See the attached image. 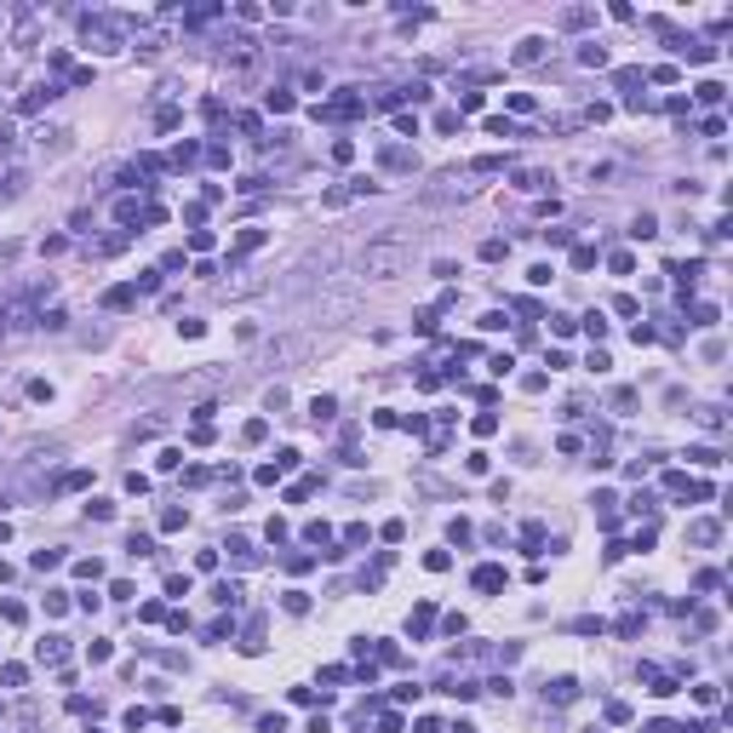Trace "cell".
Returning a JSON list of instances; mask_svg holds the SVG:
<instances>
[{"mask_svg":"<svg viewBox=\"0 0 733 733\" xmlns=\"http://www.w3.org/2000/svg\"><path fill=\"white\" fill-rule=\"evenodd\" d=\"M407 270V246L401 241H372L367 252H361V275H372V281H390V275H401Z\"/></svg>","mask_w":733,"mask_h":733,"instance_id":"obj_1","label":"cell"},{"mask_svg":"<svg viewBox=\"0 0 733 733\" xmlns=\"http://www.w3.org/2000/svg\"><path fill=\"white\" fill-rule=\"evenodd\" d=\"M80 29H86V40H92L98 52H115V46H126V29H132V18H109V12H86L80 18Z\"/></svg>","mask_w":733,"mask_h":733,"instance_id":"obj_2","label":"cell"},{"mask_svg":"<svg viewBox=\"0 0 733 733\" xmlns=\"http://www.w3.org/2000/svg\"><path fill=\"white\" fill-rule=\"evenodd\" d=\"M573 699H579V682H573V676L544 682V705H573Z\"/></svg>","mask_w":733,"mask_h":733,"instance_id":"obj_3","label":"cell"},{"mask_svg":"<svg viewBox=\"0 0 733 733\" xmlns=\"http://www.w3.org/2000/svg\"><path fill=\"white\" fill-rule=\"evenodd\" d=\"M544 46H550V40H544V35H527V40H515V63H522V69H533V63H544Z\"/></svg>","mask_w":733,"mask_h":733,"instance_id":"obj_4","label":"cell"},{"mask_svg":"<svg viewBox=\"0 0 733 733\" xmlns=\"http://www.w3.org/2000/svg\"><path fill=\"white\" fill-rule=\"evenodd\" d=\"M470 584H476L482 596H499V590H504V568H493V562H487V568H476V573H470Z\"/></svg>","mask_w":733,"mask_h":733,"instance_id":"obj_5","label":"cell"},{"mask_svg":"<svg viewBox=\"0 0 733 733\" xmlns=\"http://www.w3.org/2000/svg\"><path fill=\"white\" fill-rule=\"evenodd\" d=\"M35 659H40V665H63V659H69V641H63V636H46V641L35 648Z\"/></svg>","mask_w":733,"mask_h":733,"instance_id":"obj_6","label":"cell"},{"mask_svg":"<svg viewBox=\"0 0 733 733\" xmlns=\"http://www.w3.org/2000/svg\"><path fill=\"white\" fill-rule=\"evenodd\" d=\"M641 682H648V694H659V699H670V694H676V682H670L659 665H641Z\"/></svg>","mask_w":733,"mask_h":733,"instance_id":"obj_7","label":"cell"},{"mask_svg":"<svg viewBox=\"0 0 733 733\" xmlns=\"http://www.w3.org/2000/svg\"><path fill=\"white\" fill-rule=\"evenodd\" d=\"M430 625H436V608H430V601H418V608H413V619H407L413 641H418V636H430Z\"/></svg>","mask_w":733,"mask_h":733,"instance_id":"obj_8","label":"cell"},{"mask_svg":"<svg viewBox=\"0 0 733 733\" xmlns=\"http://www.w3.org/2000/svg\"><path fill=\"white\" fill-rule=\"evenodd\" d=\"M52 98H58V86H52V80H46V86H35V92H23V115H35V109H46Z\"/></svg>","mask_w":733,"mask_h":733,"instance_id":"obj_9","label":"cell"},{"mask_svg":"<svg viewBox=\"0 0 733 733\" xmlns=\"http://www.w3.org/2000/svg\"><path fill=\"white\" fill-rule=\"evenodd\" d=\"M12 40H18V46H35V12H29V6H18V29H12Z\"/></svg>","mask_w":733,"mask_h":733,"instance_id":"obj_10","label":"cell"},{"mask_svg":"<svg viewBox=\"0 0 733 733\" xmlns=\"http://www.w3.org/2000/svg\"><path fill=\"white\" fill-rule=\"evenodd\" d=\"M104 304H109V310H132V304H138V287H109Z\"/></svg>","mask_w":733,"mask_h":733,"instance_id":"obj_11","label":"cell"},{"mask_svg":"<svg viewBox=\"0 0 733 733\" xmlns=\"http://www.w3.org/2000/svg\"><path fill=\"white\" fill-rule=\"evenodd\" d=\"M687 539H694V544H716L722 527H716V522H694V527H687Z\"/></svg>","mask_w":733,"mask_h":733,"instance_id":"obj_12","label":"cell"},{"mask_svg":"<svg viewBox=\"0 0 733 733\" xmlns=\"http://www.w3.org/2000/svg\"><path fill=\"white\" fill-rule=\"evenodd\" d=\"M212 596H218V608H230V613L241 608V584H230V579H224L218 590H212Z\"/></svg>","mask_w":733,"mask_h":733,"instance_id":"obj_13","label":"cell"},{"mask_svg":"<svg viewBox=\"0 0 733 733\" xmlns=\"http://www.w3.org/2000/svg\"><path fill=\"white\" fill-rule=\"evenodd\" d=\"M590 18H596V12H590V6H568V12H562V29H584V23H590Z\"/></svg>","mask_w":733,"mask_h":733,"instance_id":"obj_14","label":"cell"},{"mask_svg":"<svg viewBox=\"0 0 733 733\" xmlns=\"http://www.w3.org/2000/svg\"><path fill=\"white\" fill-rule=\"evenodd\" d=\"M332 413H338V401H332V396H315V401H310V418H315V424H327Z\"/></svg>","mask_w":733,"mask_h":733,"instance_id":"obj_15","label":"cell"},{"mask_svg":"<svg viewBox=\"0 0 733 733\" xmlns=\"http://www.w3.org/2000/svg\"><path fill=\"white\" fill-rule=\"evenodd\" d=\"M230 556H235V562H241V568H252V562H258V550H252L246 539H230Z\"/></svg>","mask_w":733,"mask_h":733,"instance_id":"obj_16","label":"cell"},{"mask_svg":"<svg viewBox=\"0 0 733 733\" xmlns=\"http://www.w3.org/2000/svg\"><path fill=\"white\" fill-rule=\"evenodd\" d=\"M195 161H201V144H178L172 149V166H195Z\"/></svg>","mask_w":733,"mask_h":733,"instance_id":"obj_17","label":"cell"},{"mask_svg":"<svg viewBox=\"0 0 733 733\" xmlns=\"http://www.w3.org/2000/svg\"><path fill=\"white\" fill-rule=\"evenodd\" d=\"M544 184V172H533V166H515V189H539Z\"/></svg>","mask_w":733,"mask_h":733,"instance_id":"obj_18","label":"cell"},{"mask_svg":"<svg viewBox=\"0 0 733 733\" xmlns=\"http://www.w3.org/2000/svg\"><path fill=\"white\" fill-rule=\"evenodd\" d=\"M144 212H149V206H138V201H120V206H115V218H120V224H138Z\"/></svg>","mask_w":733,"mask_h":733,"instance_id":"obj_19","label":"cell"},{"mask_svg":"<svg viewBox=\"0 0 733 733\" xmlns=\"http://www.w3.org/2000/svg\"><path fill=\"white\" fill-rule=\"evenodd\" d=\"M63 562V550H35V573H52Z\"/></svg>","mask_w":733,"mask_h":733,"instance_id":"obj_20","label":"cell"},{"mask_svg":"<svg viewBox=\"0 0 733 733\" xmlns=\"http://www.w3.org/2000/svg\"><path fill=\"white\" fill-rule=\"evenodd\" d=\"M86 515H92V522H115V504H109V499H92V504H86Z\"/></svg>","mask_w":733,"mask_h":733,"instance_id":"obj_21","label":"cell"},{"mask_svg":"<svg viewBox=\"0 0 733 733\" xmlns=\"http://www.w3.org/2000/svg\"><path fill=\"white\" fill-rule=\"evenodd\" d=\"M579 63H584V69H601V63H608V52H601V46H596V40H590V46L579 52Z\"/></svg>","mask_w":733,"mask_h":733,"instance_id":"obj_22","label":"cell"},{"mask_svg":"<svg viewBox=\"0 0 733 733\" xmlns=\"http://www.w3.org/2000/svg\"><path fill=\"white\" fill-rule=\"evenodd\" d=\"M687 458H694V464H705V470H716V464H722V453H716V447H694Z\"/></svg>","mask_w":733,"mask_h":733,"instance_id":"obj_23","label":"cell"},{"mask_svg":"<svg viewBox=\"0 0 733 733\" xmlns=\"http://www.w3.org/2000/svg\"><path fill=\"white\" fill-rule=\"evenodd\" d=\"M304 539H310V544H332V527H327V522H310Z\"/></svg>","mask_w":733,"mask_h":733,"instance_id":"obj_24","label":"cell"},{"mask_svg":"<svg viewBox=\"0 0 733 733\" xmlns=\"http://www.w3.org/2000/svg\"><path fill=\"white\" fill-rule=\"evenodd\" d=\"M630 235H636V241H648V235H659V224H653V212H641V218H636V230H630Z\"/></svg>","mask_w":733,"mask_h":733,"instance_id":"obj_25","label":"cell"},{"mask_svg":"<svg viewBox=\"0 0 733 733\" xmlns=\"http://www.w3.org/2000/svg\"><path fill=\"white\" fill-rule=\"evenodd\" d=\"M613 80H619V92H636V86H641V69H619Z\"/></svg>","mask_w":733,"mask_h":733,"instance_id":"obj_26","label":"cell"},{"mask_svg":"<svg viewBox=\"0 0 733 733\" xmlns=\"http://www.w3.org/2000/svg\"><path fill=\"white\" fill-rule=\"evenodd\" d=\"M252 246H264V230H241V241H235V252H252Z\"/></svg>","mask_w":733,"mask_h":733,"instance_id":"obj_27","label":"cell"},{"mask_svg":"<svg viewBox=\"0 0 733 733\" xmlns=\"http://www.w3.org/2000/svg\"><path fill=\"white\" fill-rule=\"evenodd\" d=\"M126 550H132V556H155V544H149V533H132V539H126Z\"/></svg>","mask_w":733,"mask_h":733,"instance_id":"obj_28","label":"cell"},{"mask_svg":"<svg viewBox=\"0 0 733 733\" xmlns=\"http://www.w3.org/2000/svg\"><path fill=\"white\" fill-rule=\"evenodd\" d=\"M287 613H310V596L304 590H287Z\"/></svg>","mask_w":733,"mask_h":733,"instance_id":"obj_29","label":"cell"},{"mask_svg":"<svg viewBox=\"0 0 733 733\" xmlns=\"http://www.w3.org/2000/svg\"><path fill=\"white\" fill-rule=\"evenodd\" d=\"M522 544H527V550H539V544H544V527H539V522H527V527H522Z\"/></svg>","mask_w":733,"mask_h":733,"instance_id":"obj_30","label":"cell"},{"mask_svg":"<svg viewBox=\"0 0 733 733\" xmlns=\"http://www.w3.org/2000/svg\"><path fill=\"white\" fill-rule=\"evenodd\" d=\"M0 619H6V625H23V601H0Z\"/></svg>","mask_w":733,"mask_h":733,"instance_id":"obj_31","label":"cell"},{"mask_svg":"<svg viewBox=\"0 0 733 733\" xmlns=\"http://www.w3.org/2000/svg\"><path fill=\"white\" fill-rule=\"evenodd\" d=\"M75 573H80V579H98V573H104V562H98V556H86V562H75Z\"/></svg>","mask_w":733,"mask_h":733,"instance_id":"obj_32","label":"cell"},{"mask_svg":"<svg viewBox=\"0 0 733 733\" xmlns=\"http://www.w3.org/2000/svg\"><path fill=\"white\" fill-rule=\"evenodd\" d=\"M487 132H493V138H515V126H510L504 115H493V120H487Z\"/></svg>","mask_w":733,"mask_h":733,"instance_id":"obj_33","label":"cell"},{"mask_svg":"<svg viewBox=\"0 0 733 733\" xmlns=\"http://www.w3.org/2000/svg\"><path fill=\"white\" fill-rule=\"evenodd\" d=\"M441 327V310H418V332H436Z\"/></svg>","mask_w":733,"mask_h":733,"instance_id":"obj_34","label":"cell"},{"mask_svg":"<svg viewBox=\"0 0 733 733\" xmlns=\"http://www.w3.org/2000/svg\"><path fill=\"white\" fill-rule=\"evenodd\" d=\"M573 327H579V321H573V315H550V332H556V338H568V332H573Z\"/></svg>","mask_w":733,"mask_h":733,"instance_id":"obj_35","label":"cell"},{"mask_svg":"<svg viewBox=\"0 0 733 733\" xmlns=\"http://www.w3.org/2000/svg\"><path fill=\"white\" fill-rule=\"evenodd\" d=\"M86 482H92V476H86V470H69V476H63L58 487H63V493H75V487H86Z\"/></svg>","mask_w":733,"mask_h":733,"instance_id":"obj_36","label":"cell"},{"mask_svg":"<svg viewBox=\"0 0 733 733\" xmlns=\"http://www.w3.org/2000/svg\"><path fill=\"white\" fill-rule=\"evenodd\" d=\"M63 321H69L63 310H40V327H52V332H63Z\"/></svg>","mask_w":733,"mask_h":733,"instance_id":"obj_37","label":"cell"},{"mask_svg":"<svg viewBox=\"0 0 733 733\" xmlns=\"http://www.w3.org/2000/svg\"><path fill=\"white\" fill-rule=\"evenodd\" d=\"M504 252H510V241H487V246H482V258H487V264H499Z\"/></svg>","mask_w":733,"mask_h":733,"instance_id":"obj_38","label":"cell"},{"mask_svg":"<svg viewBox=\"0 0 733 733\" xmlns=\"http://www.w3.org/2000/svg\"><path fill=\"white\" fill-rule=\"evenodd\" d=\"M23 676H29L23 665H6V670H0V682H6V687H23Z\"/></svg>","mask_w":733,"mask_h":733,"instance_id":"obj_39","label":"cell"},{"mask_svg":"<svg viewBox=\"0 0 733 733\" xmlns=\"http://www.w3.org/2000/svg\"><path fill=\"white\" fill-rule=\"evenodd\" d=\"M12 149H18V132H12L6 120H0V155H12Z\"/></svg>","mask_w":733,"mask_h":733,"instance_id":"obj_40","label":"cell"},{"mask_svg":"<svg viewBox=\"0 0 733 733\" xmlns=\"http://www.w3.org/2000/svg\"><path fill=\"white\" fill-rule=\"evenodd\" d=\"M550 275H556L550 264H533V270H527V281H533V287H550Z\"/></svg>","mask_w":733,"mask_h":733,"instance_id":"obj_41","label":"cell"},{"mask_svg":"<svg viewBox=\"0 0 733 733\" xmlns=\"http://www.w3.org/2000/svg\"><path fill=\"white\" fill-rule=\"evenodd\" d=\"M694 327H716V304H699V310H694Z\"/></svg>","mask_w":733,"mask_h":733,"instance_id":"obj_42","label":"cell"},{"mask_svg":"<svg viewBox=\"0 0 733 733\" xmlns=\"http://www.w3.org/2000/svg\"><path fill=\"white\" fill-rule=\"evenodd\" d=\"M584 733H601V727H584Z\"/></svg>","mask_w":733,"mask_h":733,"instance_id":"obj_43","label":"cell"}]
</instances>
